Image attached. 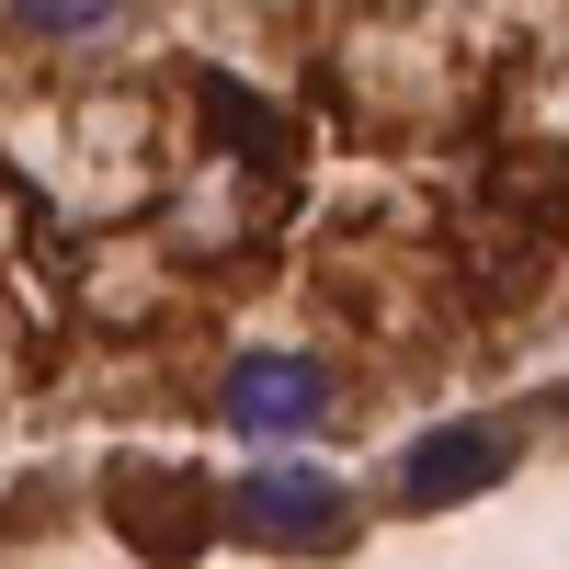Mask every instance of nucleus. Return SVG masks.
Instances as JSON below:
<instances>
[{"mask_svg":"<svg viewBox=\"0 0 569 569\" xmlns=\"http://www.w3.org/2000/svg\"><path fill=\"white\" fill-rule=\"evenodd\" d=\"M319 410H330V376L308 353H240L217 376V421L240 445H297V433H319Z\"/></svg>","mask_w":569,"mask_h":569,"instance_id":"nucleus-1","label":"nucleus"},{"mask_svg":"<svg viewBox=\"0 0 569 569\" xmlns=\"http://www.w3.org/2000/svg\"><path fill=\"white\" fill-rule=\"evenodd\" d=\"M228 512H240V536H262V547H330L342 536V479L273 456V467H251V479L228 490Z\"/></svg>","mask_w":569,"mask_h":569,"instance_id":"nucleus-2","label":"nucleus"},{"mask_svg":"<svg viewBox=\"0 0 569 569\" xmlns=\"http://www.w3.org/2000/svg\"><path fill=\"white\" fill-rule=\"evenodd\" d=\"M501 467H512V433H490V421H433V433L399 456V501L410 512H445L467 490H490Z\"/></svg>","mask_w":569,"mask_h":569,"instance_id":"nucleus-3","label":"nucleus"},{"mask_svg":"<svg viewBox=\"0 0 569 569\" xmlns=\"http://www.w3.org/2000/svg\"><path fill=\"white\" fill-rule=\"evenodd\" d=\"M23 34H91V23H114V0H12Z\"/></svg>","mask_w":569,"mask_h":569,"instance_id":"nucleus-4","label":"nucleus"}]
</instances>
